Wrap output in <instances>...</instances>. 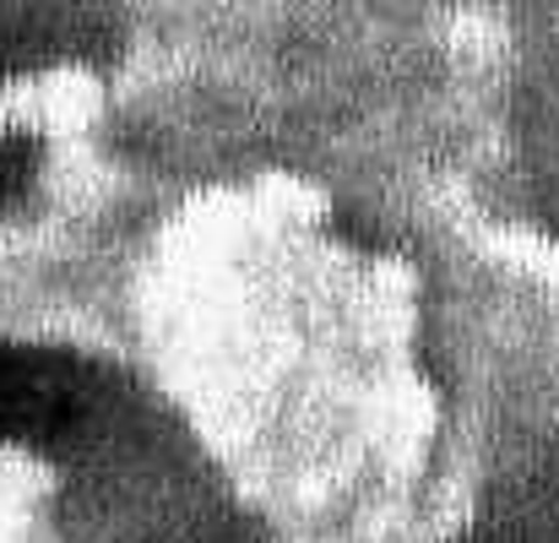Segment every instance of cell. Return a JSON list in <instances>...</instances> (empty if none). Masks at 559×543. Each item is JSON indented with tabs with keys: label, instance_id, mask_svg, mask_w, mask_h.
Instances as JSON below:
<instances>
[{
	"label": "cell",
	"instance_id": "cell-1",
	"mask_svg": "<svg viewBox=\"0 0 559 543\" xmlns=\"http://www.w3.org/2000/svg\"><path fill=\"white\" fill-rule=\"evenodd\" d=\"M93 413V375L71 354L0 343V440L60 446Z\"/></svg>",
	"mask_w": 559,
	"mask_h": 543
},
{
	"label": "cell",
	"instance_id": "cell-2",
	"mask_svg": "<svg viewBox=\"0 0 559 543\" xmlns=\"http://www.w3.org/2000/svg\"><path fill=\"white\" fill-rule=\"evenodd\" d=\"M44 147L22 131H0V212H16L27 201V190L38 180Z\"/></svg>",
	"mask_w": 559,
	"mask_h": 543
},
{
	"label": "cell",
	"instance_id": "cell-3",
	"mask_svg": "<svg viewBox=\"0 0 559 543\" xmlns=\"http://www.w3.org/2000/svg\"><path fill=\"white\" fill-rule=\"evenodd\" d=\"M456 543H511V539H456Z\"/></svg>",
	"mask_w": 559,
	"mask_h": 543
}]
</instances>
